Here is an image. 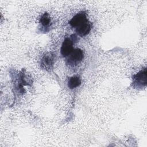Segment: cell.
I'll return each instance as SVG.
<instances>
[{
    "label": "cell",
    "instance_id": "obj_1",
    "mask_svg": "<svg viewBox=\"0 0 147 147\" xmlns=\"http://www.w3.org/2000/svg\"><path fill=\"white\" fill-rule=\"evenodd\" d=\"M67 57V64L71 67H75L83 59L84 53L83 51L79 48L74 49L72 52Z\"/></svg>",
    "mask_w": 147,
    "mask_h": 147
},
{
    "label": "cell",
    "instance_id": "obj_2",
    "mask_svg": "<svg viewBox=\"0 0 147 147\" xmlns=\"http://www.w3.org/2000/svg\"><path fill=\"white\" fill-rule=\"evenodd\" d=\"M89 21L87 19L86 13L84 11H80L76 14L69 21V24L71 27L75 29L79 28L88 23Z\"/></svg>",
    "mask_w": 147,
    "mask_h": 147
},
{
    "label": "cell",
    "instance_id": "obj_3",
    "mask_svg": "<svg viewBox=\"0 0 147 147\" xmlns=\"http://www.w3.org/2000/svg\"><path fill=\"white\" fill-rule=\"evenodd\" d=\"M76 38L75 35H72L64 40L60 48V53L63 57H67L74 50L73 45L76 41Z\"/></svg>",
    "mask_w": 147,
    "mask_h": 147
},
{
    "label": "cell",
    "instance_id": "obj_4",
    "mask_svg": "<svg viewBox=\"0 0 147 147\" xmlns=\"http://www.w3.org/2000/svg\"><path fill=\"white\" fill-rule=\"evenodd\" d=\"M146 69H144L140 71L137 74L133 76V84L135 87L140 88L146 86Z\"/></svg>",
    "mask_w": 147,
    "mask_h": 147
},
{
    "label": "cell",
    "instance_id": "obj_5",
    "mask_svg": "<svg viewBox=\"0 0 147 147\" xmlns=\"http://www.w3.org/2000/svg\"><path fill=\"white\" fill-rule=\"evenodd\" d=\"M55 55L52 53L45 54L41 59V67L45 70H51L55 63Z\"/></svg>",
    "mask_w": 147,
    "mask_h": 147
},
{
    "label": "cell",
    "instance_id": "obj_6",
    "mask_svg": "<svg viewBox=\"0 0 147 147\" xmlns=\"http://www.w3.org/2000/svg\"><path fill=\"white\" fill-rule=\"evenodd\" d=\"M91 22H88V23L86 24L82 27L78 28L75 30H76V32L79 36L84 37L90 33V32L91 31Z\"/></svg>",
    "mask_w": 147,
    "mask_h": 147
},
{
    "label": "cell",
    "instance_id": "obj_7",
    "mask_svg": "<svg viewBox=\"0 0 147 147\" xmlns=\"http://www.w3.org/2000/svg\"><path fill=\"white\" fill-rule=\"evenodd\" d=\"M81 84V79L79 76H74L69 78L68 80L67 86L70 89H74L79 87Z\"/></svg>",
    "mask_w": 147,
    "mask_h": 147
},
{
    "label": "cell",
    "instance_id": "obj_8",
    "mask_svg": "<svg viewBox=\"0 0 147 147\" xmlns=\"http://www.w3.org/2000/svg\"><path fill=\"white\" fill-rule=\"evenodd\" d=\"M40 23L44 28H48L50 26L51 23V19L47 13H44L40 18Z\"/></svg>",
    "mask_w": 147,
    "mask_h": 147
}]
</instances>
